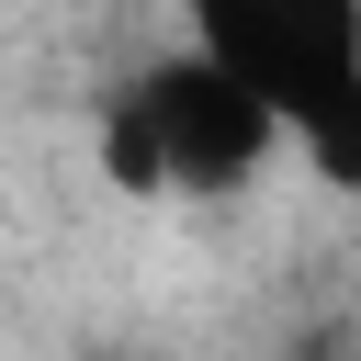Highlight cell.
<instances>
[{"mask_svg":"<svg viewBox=\"0 0 361 361\" xmlns=\"http://www.w3.org/2000/svg\"><path fill=\"white\" fill-rule=\"evenodd\" d=\"M180 34L237 68L327 192H361V0H169Z\"/></svg>","mask_w":361,"mask_h":361,"instance_id":"obj_2","label":"cell"},{"mask_svg":"<svg viewBox=\"0 0 361 361\" xmlns=\"http://www.w3.org/2000/svg\"><path fill=\"white\" fill-rule=\"evenodd\" d=\"M271 158H293L282 113L237 68H214L192 34L169 56H147L102 113V169L147 203H169V192L180 203H237L248 180H271Z\"/></svg>","mask_w":361,"mask_h":361,"instance_id":"obj_1","label":"cell"}]
</instances>
